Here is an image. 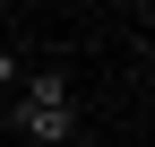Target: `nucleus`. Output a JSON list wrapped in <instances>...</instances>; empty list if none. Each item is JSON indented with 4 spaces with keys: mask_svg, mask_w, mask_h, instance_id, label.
<instances>
[{
    "mask_svg": "<svg viewBox=\"0 0 155 147\" xmlns=\"http://www.w3.org/2000/svg\"><path fill=\"white\" fill-rule=\"evenodd\" d=\"M0 147H17V138H0Z\"/></svg>",
    "mask_w": 155,
    "mask_h": 147,
    "instance_id": "4",
    "label": "nucleus"
},
{
    "mask_svg": "<svg viewBox=\"0 0 155 147\" xmlns=\"http://www.w3.org/2000/svg\"><path fill=\"white\" fill-rule=\"evenodd\" d=\"M9 138H26V147H69V138H78V104H9Z\"/></svg>",
    "mask_w": 155,
    "mask_h": 147,
    "instance_id": "1",
    "label": "nucleus"
},
{
    "mask_svg": "<svg viewBox=\"0 0 155 147\" xmlns=\"http://www.w3.org/2000/svg\"><path fill=\"white\" fill-rule=\"evenodd\" d=\"M9 104H78V95H69V69H52V61H43V69H26Z\"/></svg>",
    "mask_w": 155,
    "mask_h": 147,
    "instance_id": "2",
    "label": "nucleus"
},
{
    "mask_svg": "<svg viewBox=\"0 0 155 147\" xmlns=\"http://www.w3.org/2000/svg\"><path fill=\"white\" fill-rule=\"evenodd\" d=\"M17 78H26V52H17V43H0V87H9V95H17Z\"/></svg>",
    "mask_w": 155,
    "mask_h": 147,
    "instance_id": "3",
    "label": "nucleus"
}]
</instances>
